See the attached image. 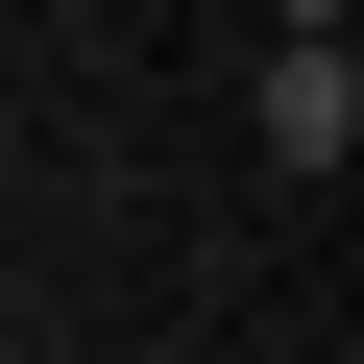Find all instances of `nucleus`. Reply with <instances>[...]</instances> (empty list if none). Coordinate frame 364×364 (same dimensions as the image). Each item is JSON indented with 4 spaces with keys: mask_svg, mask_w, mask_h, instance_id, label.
Listing matches in <instances>:
<instances>
[{
    "mask_svg": "<svg viewBox=\"0 0 364 364\" xmlns=\"http://www.w3.org/2000/svg\"><path fill=\"white\" fill-rule=\"evenodd\" d=\"M340 146H364V49L291 25V49H267V170H340Z\"/></svg>",
    "mask_w": 364,
    "mask_h": 364,
    "instance_id": "nucleus-1",
    "label": "nucleus"
}]
</instances>
